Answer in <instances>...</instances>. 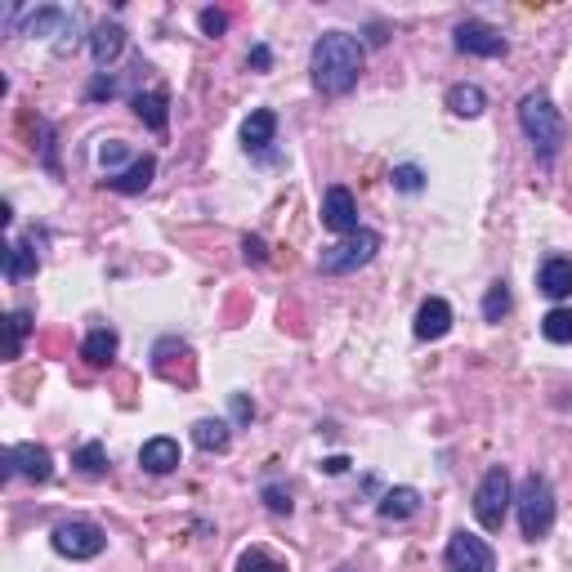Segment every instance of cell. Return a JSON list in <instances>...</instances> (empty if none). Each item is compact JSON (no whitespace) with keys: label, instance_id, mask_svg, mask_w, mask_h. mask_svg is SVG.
Instances as JSON below:
<instances>
[{"label":"cell","instance_id":"obj_1","mask_svg":"<svg viewBox=\"0 0 572 572\" xmlns=\"http://www.w3.org/2000/svg\"><path fill=\"white\" fill-rule=\"evenodd\" d=\"M362 63H367V50H362L358 36L349 32H322L309 50V72H313V85L322 94H349L362 76Z\"/></svg>","mask_w":572,"mask_h":572},{"label":"cell","instance_id":"obj_2","mask_svg":"<svg viewBox=\"0 0 572 572\" xmlns=\"http://www.w3.org/2000/svg\"><path fill=\"white\" fill-rule=\"evenodd\" d=\"M519 126H523V135H528V143L537 148V157L546 161V166L559 157V148H564V139H568L564 117H559V108L550 103V94H541V90H532V94H523L519 99Z\"/></svg>","mask_w":572,"mask_h":572},{"label":"cell","instance_id":"obj_3","mask_svg":"<svg viewBox=\"0 0 572 572\" xmlns=\"http://www.w3.org/2000/svg\"><path fill=\"white\" fill-rule=\"evenodd\" d=\"M514 510H519V528L528 541L550 537V528H555V488L541 474H528L514 492Z\"/></svg>","mask_w":572,"mask_h":572},{"label":"cell","instance_id":"obj_4","mask_svg":"<svg viewBox=\"0 0 572 572\" xmlns=\"http://www.w3.org/2000/svg\"><path fill=\"white\" fill-rule=\"evenodd\" d=\"M376 255H380V233H371V228H358V233L340 237L336 246H327V251H322L318 269L331 273V278H345V273L367 269Z\"/></svg>","mask_w":572,"mask_h":572},{"label":"cell","instance_id":"obj_5","mask_svg":"<svg viewBox=\"0 0 572 572\" xmlns=\"http://www.w3.org/2000/svg\"><path fill=\"white\" fill-rule=\"evenodd\" d=\"M510 501H514L510 470H505V465H492V470L483 474V483L474 488V519H479L488 532H501L505 514H510Z\"/></svg>","mask_w":572,"mask_h":572},{"label":"cell","instance_id":"obj_6","mask_svg":"<svg viewBox=\"0 0 572 572\" xmlns=\"http://www.w3.org/2000/svg\"><path fill=\"white\" fill-rule=\"evenodd\" d=\"M50 541H54V550H59L63 559H94V555H103V546H108V537H103L99 523H85V519L59 523Z\"/></svg>","mask_w":572,"mask_h":572},{"label":"cell","instance_id":"obj_7","mask_svg":"<svg viewBox=\"0 0 572 572\" xmlns=\"http://www.w3.org/2000/svg\"><path fill=\"white\" fill-rule=\"evenodd\" d=\"M443 559H447V572H497L492 546L483 537H474V532H456V537L447 541Z\"/></svg>","mask_w":572,"mask_h":572},{"label":"cell","instance_id":"obj_8","mask_svg":"<svg viewBox=\"0 0 572 572\" xmlns=\"http://www.w3.org/2000/svg\"><path fill=\"white\" fill-rule=\"evenodd\" d=\"M54 32L63 36L59 54H68L72 45L81 41V23H76V14H68V9H59V5H41V9H32V14H27L23 36H54Z\"/></svg>","mask_w":572,"mask_h":572},{"label":"cell","instance_id":"obj_9","mask_svg":"<svg viewBox=\"0 0 572 572\" xmlns=\"http://www.w3.org/2000/svg\"><path fill=\"white\" fill-rule=\"evenodd\" d=\"M456 50L474 54V59H501L510 50V41L483 18H465V23H456Z\"/></svg>","mask_w":572,"mask_h":572},{"label":"cell","instance_id":"obj_10","mask_svg":"<svg viewBox=\"0 0 572 572\" xmlns=\"http://www.w3.org/2000/svg\"><path fill=\"white\" fill-rule=\"evenodd\" d=\"M5 474H23L32 483H50L54 479V456L41 443H14L5 452Z\"/></svg>","mask_w":572,"mask_h":572},{"label":"cell","instance_id":"obj_11","mask_svg":"<svg viewBox=\"0 0 572 572\" xmlns=\"http://www.w3.org/2000/svg\"><path fill=\"white\" fill-rule=\"evenodd\" d=\"M322 224L331 228L336 237H349V233H358V202H354V193H349L345 184H331L327 188V197H322Z\"/></svg>","mask_w":572,"mask_h":572},{"label":"cell","instance_id":"obj_12","mask_svg":"<svg viewBox=\"0 0 572 572\" xmlns=\"http://www.w3.org/2000/svg\"><path fill=\"white\" fill-rule=\"evenodd\" d=\"M152 175H157V157H148V152H143V157H135L126 170H117V175H108L103 184H108L112 193L135 197V193H143V188L152 184Z\"/></svg>","mask_w":572,"mask_h":572},{"label":"cell","instance_id":"obj_13","mask_svg":"<svg viewBox=\"0 0 572 572\" xmlns=\"http://www.w3.org/2000/svg\"><path fill=\"white\" fill-rule=\"evenodd\" d=\"M121 50H126V27L121 23H99L90 36V54H94V68H112V63L121 59Z\"/></svg>","mask_w":572,"mask_h":572},{"label":"cell","instance_id":"obj_14","mask_svg":"<svg viewBox=\"0 0 572 572\" xmlns=\"http://www.w3.org/2000/svg\"><path fill=\"white\" fill-rule=\"evenodd\" d=\"M447 331H452V304L438 300V295H429L421 309H416V336L421 340H443Z\"/></svg>","mask_w":572,"mask_h":572},{"label":"cell","instance_id":"obj_15","mask_svg":"<svg viewBox=\"0 0 572 572\" xmlns=\"http://www.w3.org/2000/svg\"><path fill=\"white\" fill-rule=\"evenodd\" d=\"M537 286L550 295V300H568L572 295V260L568 255H550L537 273Z\"/></svg>","mask_w":572,"mask_h":572},{"label":"cell","instance_id":"obj_16","mask_svg":"<svg viewBox=\"0 0 572 572\" xmlns=\"http://www.w3.org/2000/svg\"><path fill=\"white\" fill-rule=\"evenodd\" d=\"M139 465L148 474H170L179 470V443L175 438H148V443L139 447Z\"/></svg>","mask_w":572,"mask_h":572},{"label":"cell","instance_id":"obj_17","mask_svg":"<svg viewBox=\"0 0 572 572\" xmlns=\"http://www.w3.org/2000/svg\"><path fill=\"white\" fill-rule=\"evenodd\" d=\"M32 246H36V237H32V242H9L5 246V278L9 282L36 278V269H41V255H36Z\"/></svg>","mask_w":572,"mask_h":572},{"label":"cell","instance_id":"obj_18","mask_svg":"<svg viewBox=\"0 0 572 572\" xmlns=\"http://www.w3.org/2000/svg\"><path fill=\"white\" fill-rule=\"evenodd\" d=\"M447 108H452L456 117L474 121V117H483V108H488V94H483V85L461 81V85H452V90H447Z\"/></svg>","mask_w":572,"mask_h":572},{"label":"cell","instance_id":"obj_19","mask_svg":"<svg viewBox=\"0 0 572 572\" xmlns=\"http://www.w3.org/2000/svg\"><path fill=\"white\" fill-rule=\"evenodd\" d=\"M170 99H166V90H148V94H135V117L143 121L148 130H157V135H166V126H170Z\"/></svg>","mask_w":572,"mask_h":572},{"label":"cell","instance_id":"obj_20","mask_svg":"<svg viewBox=\"0 0 572 572\" xmlns=\"http://www.w3.org/2000/svg\"><path fill=\"white\" fill-rule=\"evenodd\" d=\"M273 135H278V117H273L269 108L251 112V117L242 121V143H246V152H264V148L273 143Z\"/></svg>","mask_w":572,"mask_h":572},{"label":"cell","instance_id":"obj_21","mask_svg":"<svg viewBox=\"0 0 572 572\" xmlns=\"http://www.w3.org/2000/svg\"><path fill=\"white\" fill-rule=\"evenodd\" d=\"M117 349H121L117 331H112V327H94L90 336H85V345H81V358L90 362V367H108V362L117 358Z\"/></svg>","mask_w":572,"mask_h":572},{"label":"cell","instance_id":"obj_22","mask_svg":"<svg viewBox=\"0 0 572 572\" xmlns=\"http://www.w3.org/2000/svg\"><path fill=\"white\" fill-rule=\"evenodd\" d=\"M376 510H380V519H412V514L421 510V492L416 488H389Z\"/></svg>","mask_w":572,"mask_h":572},{"label":"cell","instance_id":"obj_23","mask_svg":"<svg viewBox=\"0 0 572 572\" xmlns=\"http://www.w3.org/2000/svg\"><path fill=\"white\" fill-rule=\"evenodd\" d=\"M193 443L202 447V452H228V443H233V429H228V421L206 416V421L193 425Z\"/></svg>","mask_w":572,"mask_h":572},{"label":"cell","instance_id":"obj_24","mask_svg":"<svg viewBox=\"0 0 572 572\" xmlns=\"http://www.w3.org/2000/svg\"><path fill=\"white\" fill-rule=\"evenodd\" d=\"M72 465L85 479H103V474H108V452H103V443H85L81 452L72 456Z\"/></svg>","mask_w":572,"mask_h":572},{"label":"cell","instance_id":"obj_25","mask_svg":"<svg viewBox=\"0 0 572 572\" xmlns=\"http://www.w3.org/2000/svg\"><path fill=\"white\" fill-rule=\"evenodd\" d=\"M541 336H546L550 345H572V309H550L546 318H541Z\"/></svg>","mask_w":572,"mask_h":572},{"label":"cell","instance_id":"obj_26","mask_svg":"<svg viewBox=\"0 0 572 572\" xmlns=\"http://www.w3.org/2000/svg\"><path fill=\"white\" fill-rule=\"evenodd\" d=\"M505 313H510V286H505V282H492L488 295H483V318H488V322H501Z\"/></svg>","mask_w":572,"mask_h":572},{"label":"cell","instance_id":"obj_27","mask_svg":"<svg viewBox=\"0 0 572 572\" xmlns=\"http://www.w3.org/2000/svg\"><path fill=\"white\" fill-rule=\"evenodd\" d=\"M27 331H32V313H27V309H14V313H9V358L23 354Z\"/></svg>","mask_w":572,"mask_h":572},{"label":"cell","instance_id":"obj_28","mask_svg":"<svg viewBox=\"0 0 572 572\" xmlns=\"http://www.w3.org/2000/svg\"><path fill=\"white\" fill-rule=\"evenodd\" d=\"M237 572H286V564L273 559L269 550H246V555L237 559Z\"/></svg>","mask_w":572,"mask_h":572},{"label":"cell","instance_id":"obj_29","mask_svg":"<svg viewBox=\"0 0 572 572\" xmlns=\"http://www.w3.org/2000/svg\"><path fill=\"white\" fill-rule=\"evenodd\" d=\"M121 161H130V148H126V143H121V139L99 143V166H103V170H112V175H117Z\"/></svg>","mask_w":572,"mask_h":572},{"label":"cell","instance_id":"obj_30","mask_svg":"<svg viewBox=\"0 0 572 572\" xmlns=\"http://www.w3.org/2000/svg\"><path fill=\"white\" fill-rule=\"evenodd\" d=\"M394 188H398V193H421V188H425V170L421 166H394Z\"/></svg>","mask_w":572,"mask_h":572},{"label":"cell","instance_id":"obj_31","mask_svg":"<svg viewBox=\"0 0 572 572\" xmlns=\"http://www.w3.org/2000/svg\"><path fill=\"white\" fill-rule=\"evenodd\" d=\"M197 23H202L206 36H224L228 32V14H219V9H202V14H197Z\"/></svg>","mask_w":572,"mask_h":572},{"label":"cell","instance_id":"obj_32","mask_svg":"<svg viewBox=\"0 0 572 572\" xmlns=\"http://www.w3.org/2000/svg\"><path fill=\"white\" fill-rule=\"evenodd\" d=\"M112 94H121V81L117 76H108V72H99L90 81V99H112Z\"/></svg>","mask_w":572,"mask_h":572},{"label":"cell","instance_id":"obj_33","mask_svg":"<svg viewBox=\"0 0 572 572\" xmlns=\"http://www.w3.org/2000/svg\"><path fill=\"white\" fill-rule=\"evenodd\" d=\"M264 501H269V510H273V514H291V492H282V488H264Z\"/></svg>","mask_w":572,"mask_h":572},{"label":"cell","instance_id":"obj_34","mask_svg":"<svg viewBox=\"0 0 572 572\" xmlns=\"http://www.w3.org/2000/svg\"><path fill=\"white\" fill-rule=\"evenodd\" d=\"M246 63H251V68H255V72H269V63H273L269 45H255V50H251V59H246Z\"/></svg>","mask_w":572,"mask_h":572},{"label":"cell","instance_id":"obj_35","mask_svg":"<svg viewBox=\"0 0 572 572\" xmlns=\"http://www.w3.org/2000/svg\"><path fill=\"white\" fill-rule=\"evenodd\" d=\"M242 251H246V260L251 264H264V242L260 237H242Z\"/></svg>","mask_w":572,"mask_h":572},{"label":"cell","instance_id":"obj_36","mask_svg":"<svg viewBox=\"0 0 572 572\" xmlns=\"http://www.w3.org/2000/svg\"><path fill=\"white\" fill-rule=\"evenodd\" d=\"M233 412H237V421H251V416H255V403H246V398H233Z\"/></svg>","mask_w":572,"mask_h":572},{"label":"cell","instance_id":"obj_37","mask_svg":"<svg viewBox=\"0 0 572 572\" xmlns=\"http://www.w3.org/2000/svg\"><path fill=\"white\" fill-rule=\"evenodd\" d=\"M322 470H327V474H345L349 461H345V456H327V461H322Z\"/></svg>","mask_w":572,"mask_h":572}]
</instances>
